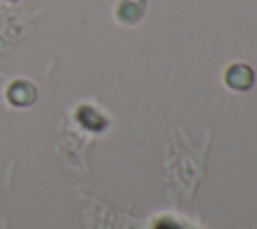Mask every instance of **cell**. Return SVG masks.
I'll return each mask as SVG.
<instances>
[{
	"instance_id": "3",
	"label": "cell",
	"mask_w": 257,
	"mask_h": 229,
	"mask_svg": "<svg viewBox=\"0 0 257 229\" xmlns=\"http://www.w3.org/2000/svg\"><path fill=\"white\" fill-rule=\"evenodd\" d=\"M6 96H8L10 104H14V106H28L36 100V88L30 80L16 78V80L10 82V86L6 90Z\"/></svg>"
},
{
	"instance_id": "2",
	"label": "cell",
	"mask_w": 257,
	"mask_h": 229,
	"mask_svg": "<svg viewBox=\"0 0 257 229\" xmlns=\"http://www.w3.org/2000/svg\"><path fill=\"white\" fill-rule=\"evenodd\" d=\"M147 0H118L114 6V18L122 26H135L145 18Z\"/></svg>"
},
{
	"instance_id": "1",
	"label": "cell",
	"mask_w": 257,
	"mask_h": 229,
	"mask_svg": "<svg viewBox=\"0 0 257 229\" xmlns=\"http://www.w3.org/2000/svg\"><path fill=\"white\" fill-rule=\"evenodd\" d=\"M223 80L233 90H249L253 86V82H255V72L245 62H233V64H229L225 68Z\"/></svg>"
},
{
	"instance_id": "4",
	"label": "cell",
	"mask_w": 257,
	"mask_h": 229,
	"mask_svg": "<svg viewBox=\"0 0 257 229\" xmlns=\"http://www.w3.org/2000/svg\"><path fill=\"white\" fill-rule=\"evenodd\" d=\"M76 121H78L84 129H88V131H100V129L106 127V119H104L96 108H92V106H88V104H82V106L76 110Z\"/></svg>"
},
{
	"instance_id": "5",
	"label": "cell",
	"mask_w": 257,
	"mask_h": 229,
	"mask_svg": "<svg viewBox=\"0 0 257 229\" xmlns=\"http://www.w3.org/2000/svg\"><path fill=\"white\" fill-rule=\"evenodd\" d=\"M4 2H8V4H16L18 0H4Z\"/></svg>"
}]
</instances>
